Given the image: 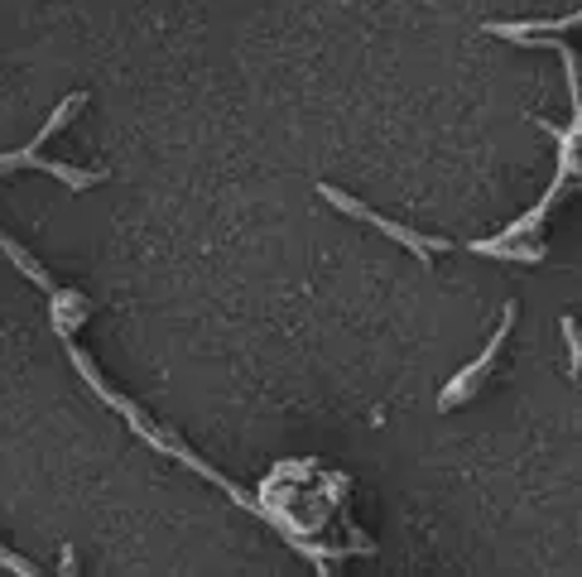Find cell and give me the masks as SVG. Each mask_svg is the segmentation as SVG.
Returning <instances> with one entry per match:
<instances>
[{
	"instance_id": "3957f363",
	"label": "cell",
	"mask_w": 582,
	"mask_h": 577,
	"mask_svg": "<svg viewBox=\"0 0 582 577\" xmlns=\"http://www.w3.org/2000/svg\"><path fill=\"white\" fill-rule=\"evenodd\" d=\"M578 24V15H559V20H491L487 34H496V39H539V34H568Z\"/></svg>"
},
{
	"instance_id": "277c9868",
	"label": "cell",
	"mask_w": 582,
	"mask_h": 577,
	"mask_svg": "<svg viewBox=\"0 0 582 577\" xmlns=\"http://www.w3.org/2000/svg\"><path fill=\"white\" fill-rule=\"evenodd\" d=\"M467 250L477 256H496V260H515V264H539L544 260V246H529V240H472Z\"/></svg>"
},
{
	"instance_id": "6da1fadb",
	"label": "cell",
	"mask_w": 582,
	"mask_h": 577,
	"mask_svg": "<svg viewBox=\"0 0 582 577\" xmlns=\"http://www.w3.org/2000/svg\"><path fill=\"white\" fill-rule=\"evenodd\" d=\"M318 198H327L337 212H347V216H357V222H366L375 226V232H385L391 240H399L405 250H415L419 260H429V256H439V250H453V240L447 236H419V232H409V226H399V222H385L381 212H371L366 202H357V198H347L342 188H333V184H318Z\"/></svg>"
},
{
	"instance_id": "ba28073f",
	"label": "cell",
	"mask_w": 582,
	"mask_h": 577,
	"mask_svg": "<svg viewBox=\"0 0 582 577\" xmlns=\"http://www.w3.org/2000/svg\"><path fill=\"white\" fill-rule=\"evenodd\" d=\"M0 568H10V573H20V577H30V573H34V563H24L20 553H10L5 544H0Z\"/></svg>"
},
{
	"instance_id": "8992f818",
	"label": "cell",
	"mask_w": 582,
	"mask_h": 577,
	"mask_svg": "<svg viewBox=\"0 0 582 577\" xmlns=\"http://www.w3.org/2000/svg\"><path fill=\"white\" fill-rule=\"evenodd\" d=\"M54 328L58 337H68L72 328H82V318H88V298L78 294V288H54Z\"/></svg>"
},
{
	"instance_id": "52a82bcc",
	"label": "cell",
	"mask_w": 582,
	"mask_h": 577,
	"mask_svg": "<svg viewBox=\"0 0 582 577\" xmlns=\"http://www.w3.org/2000/svg\"><path fill=\"white\" fill-rule=\"evenodd\" d=\"M559 328H563V342H568V370H573V376H578L582 342H578V322H573V313H563V318H559Z\"/></svg>"
},
{
	"instance_id": "7a4b0ae2",
	"label": "cell",
	"mask_w": 582,
	"mask_h": 577,
	"mask_svg": "<svg viewBox=\"0 0 582 577\" xmlns=\"http://www.w3.org/2000/svg\"><path fill=\"white\" fill-rule=\"evenodd\" d=\"M515 313H520V304H505V308H501V328H496V337L487 342V352H481L477 361H467V366H463V370H457L453 380L443 385V395H439V409H457L463 400H472V395H477V385L491 376L496 356H501L505 337H511V328H515Z\"/></svg>"
},
{
	"instance_id": "5b68a950",
	"label": "cell",
	"mask_w": 582,
	"mask_h": 577,
	"mask_svg": "<svg viewBox=\"0 0 582 577\" xmlns=\"http://www.w3.org/2000/svg\"><path fill=\"white\" fill-rule=\"evenodd\" d=\"M0 256H5L10 264H15V270H20V274H24V280H30V284H39L44 294H54V288H58V284H54V280H48V274H44V264L34 260V256H30V250L20 246L15 236H5V232H0Z\"/></svg>"
}]
</instances>
